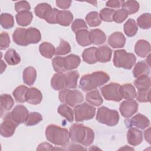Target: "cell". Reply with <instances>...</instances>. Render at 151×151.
Instances as JSON below:
<instances>
[{"label": "cell", "mask_w": 151, "mask_h": 151, "mask_svg": "<svg viewBox=\"0 0 151 151\" xmlns=\"http://www.w3.org/2000/svg\"><path fill=\"white\" fill-rule=\"evenodd\" d=\"M69 134L72 142L84 146L91 145L94 139L93 130L83 124H73L70 127Z\"/></svg>", "instance_id": "cell-1"}, {"label": "cell", "mask_w": 151, "mask_h": 151, "mask_svg": "<svg viewBox=\"0 0 151 151\" xmlns=\"http://www.w3.org/2000/svg\"><path fill=\"white\" fill-rule=\"evenodd\" d=\"M110 80L108 74L103 71H96L83 75L80 80V88L85 92L95 90L107 83Z\"/></svg>", "instance_id": "cell-2"}, {"label": "cell", "mask_w": 151, "mask_h": 151, "mask_svg": "<svg viewBox=\"0 0 151 151\" xmlns=\"http://www.w3.org/2000/svg\"><path fill=\"white\" fill-rule=\"evenodd\" d=\"M46 139L52 144L65 146L69 143L70 134L67 129L55 124L48 125L45 129Z\"/></svg>", "instance_id": "cell-3"}, {"label": "cell", "mask_w": 151, "mask_h": 151, "mask_svg": "<svg viewBox=\"0 0 151 151\" xmlns=\"http://www.w3.org/2000/svg\"><path fill=\"white\" fill-rule=\"evenodd\" d=\"M136 57L125 50H117L114 52L113 64L116 67L130 70L136 63Z\"/></svg>", "instance_id": "cell-4"}, {"label": "cell", "mask_w": 151, "mask_h": 151, "mask_svg": "<svg viewBox=\"0 0 151 151\" xmlns=\"http://www.w3.org/2000/svg\"><path fill=\"white\" fill-rule=\"evenodd\" d=\"M96 120L101 124L114 126L119 121V114L116 110H111L105 106H102L97 110Z\"/></svg>", "instance_id": "cell-5"}, {"label": "cell", "mask_w": 151, "mask_h": 151, "mask_svg": "<svg viewBox=\"0 0 151 151\" xmlns=\"http://www.w3.org/2000/svg\"><path fill=\"white\" fill-rule=\"evenodd\" d=\"M59 100L71 107H74L81 103L84 100L83 93L78 90L63 89L58 94Z\"/></svg>", "instance_id": "cell-6"}, {"label": "cell", "mask_w": 151, "mask_h": 151, "mask_svg": "<svg viewBox=\"0 0 151 151\" xmlns=\"http://www.w3.org/2000/svg\"><path fill=\"white\" fill-rule=\"evenodd\" d=\"M74 113L76 122H81L92 119L96 113V108L87 103H83L74 106Z\"/></svg>", "instance_id": "cell-7"}, {"label": "cell", "mask_w": 151, "mask_h": 151, "mask_svg": "<svg viewBox=\"0 0 151 151\" xmlns=\"http://www.w3.org/2000/svg\"><path fill=\"white\" fill-rule=\"evenodd\" d=\"M120 84L116 83H110L100 88L101 94L106 100L120 101L122 97L120 92Z\"/></svg>", "instance_id": "cell-8"}, {"label": "cell", "mask_w": 151, "mask_h": 151, "mask_svg": "<svg viewBox=\"0 0 151 151\" xmlns=\"http://www.w3.org/2000/svg\"><path fill=\"white\" fill-rule=\"evenodd\" d=\"M18 124L12 119L10 112L7 113L0 126L1 135L4 137H11L15 133V129Z\"/></svg>", "instance_id": "cell-9"}, {"label": "cell", "mask_w": 151, "mask_h": 151, "mask_svg": "<svg viewBox=\"0 0 151 151\" xmlns=\"http://www.w3.org/2000/svg\"><path fill=\"white\" fill-rule=\"evenodd\" d=\"M125 124L128 128L136 127L141 129H145L150 126V121L146 116L138 113L131 119L127 118L125 120Z\"/></svg>", "instance_id": "cell-10"}, {"label": "cell", "mask_w": 151, "mask_h": 151, "mask_svg": "<svg viewBox=\"0 0 151 151\" xmlns=\"http://www.w3.org/2000/svg\"><path fill=\"white\" fill-rule=\"evenodd\" d=\"M138 106V103L134 100H126L120 103L119 110L123 117L129 118L137 111Z\"/></svg>", "instance_id": "cell-11"}, {"label": "cell", "mask_w": 151, "mask_h": 151, "mask_svg": "<svg viewBox=\"0 0 151 151\" xmlns=\"http://www.w3.org/2000/svg\"><path fill=\"white\" fill-rule=\"evenodd\" d=\"M10 114L14 121L19 125V124L25 123L28 117L29 112L23 105H17L10 112Z\"/></svg>", "instance_id": "cell-12"}, {"label": "cell", "mask_w": 151, "mask_h": 151, "mask_svg": "<svg viewBox=\"0 0 151 151\" xmlns=\"http://www.w3.org/2000/svg\"><path fill=\"white\" fill-rule=\"evenodd\" d=\"M127 140L128 143L133 146L140 145L143 141L142 131L133 127H130L127 133Z\"/></svg>", "instance_id": "cell-13"}, {"label": "cell", "mask_w": 151, "mask_h": 151, "mask_svg": "<svg viewBox=\"0 0 151 151\" xmlns=\"http://www.w3.org/2000/svg\"><path fill=\"white\" fill-rule=\"evenodd\" d=\"M42 99V94L41 92L35 87L28 88L25 95V101L27 103L37 105L40 104Z\"/></svg>", "instance_id": "cell-14"}, {"label": "cell", "mask_w": 151, "mask_h": 151, "mask_svg": "<svg viewBox=\"0 0 151 151\" xmlns=\"http://www.w3.org/2000/svg\"><path fill=\"white\" fill-rule=\"evenodd\" d=\"M126 38L121 32H114L108 38V44L113 48H120L124 46Z\"/></svg>", "instance_id": "cell-15"}, {"label": "cell", "mask_w": 151, "mask_h": 151, "mask_svg": "<svg viewBox=\"0 0 151 151\" xmlns=\"http://www.w3.org/2000/svg\"><path fill=\"white\" fill-rule=\"evenodd\" d=\"M135 53L140 57H146L150 54V43L145 40H138L134 46Z\"/></svg>", "instance_id": "cell-16"}, {"label": "cell", "mask_w": 151, "mask_h": 151, "mask_svg": "<svg viewBox=\"0 0 151 151\" xmlns=\"http://www.w3.org/2000/svg\"><path fill=\"white\" fill-rule=\"evenodd\" d=\"M112 50L107 45H103L97 48L96 56L97 61L100 63H107L110 61Z\"/></svg>", "instance_id": "cell-17"}, {"label": "cell", "mask_w": 151, "mask_h": 151, "mask_svg": "<svg viewBox=\"0 0 151 151\" xmlns=\"http://www.w3.org/2000/svg\"><path fill=\"white\" fill-rule=\"evenodd\" d=\"M150 65L145 61H140L137 63L133 70V74L135 78H139L150 74Z\"/></svg>", "instance_id": "cell-18"}, {"label": "cell", "mask_w": 151, "mask_h": 151, "mask_svg": "<svg viewBox=\"0 0 151 151\" xmlns=\"http://www.w3.org/2000/svg\"><path fill=\"white\" fill-rule=\"evenodd\" d=\"M73 20L72 13L67 10H58L56 15V22L63 26H68Z\"/></svg>", "instance_id": "cell-19"}, {"label": "cell", "mask_w": 151, "mask_h": 151, "mask_svg": "<svg viewBox=\"0 0 151 151\" xmlns=\"http://www.w3.org/2000/svg\"><path fill=\"white\" fill-rule=\"evenodd\" d=\"M51 86L55 90H61L65 87V76L63 73L54 74L51 80Z\"/></svg>", "instance_id": "cell-20"}, {"label": "cell", "mask_w": 151, "mask_h": 151, "mask_svg": "<svg viewBox=\"0 0 151 151\" xmlns=\"http://www.w3.org/2000/svg\"><path fill=\"white\" fill-rule=\"evenodd\" d=\"M89 38L91 43L94 45L102 44L106 40V34L99 29H91L89 33Z\"/></svg>", "instance_id": "cell-21"}, {"label": "cell", "mask_w": 151, "mask_h": 151, "mask_svg": "<svg viewBox=\"0 0 151 151\" xmlns=\"http://www.w3.org/2000/svg\"><path fill=\"white\" fill-rule=\"evenodd\" d=\"M37 71L32 67L25 68L22 73V78L24 83L29 86L33 85L36 80Z\"/></svg>", "instance_id": "cell-22"}, {"label": "cell", "mask_w": 151, "mask_h": 151, "mask_svg": "<svg viewBox=\"0 0 151 151\" xmlns=\"http://www.w3.org/2000/svg\"><path fill=\"white\" fill-rule=\"evenodd\" d=\"M65 70H72L78 67L81 63L79 56L75 54H70L64 57Z\"/></svg>", "instance_id": "cell-23"}, {"label": "cell", "mask_w": 151, "mask_h": 151, "mask_svg": "<svg viewBox=\"0 0 151 151\" xmlns=\"http://www.w3.org/2000/svg\"><path fill=\"white\" fill-rule=\"evenodd\" d=\"M122 97L126 100H133L136 94V91L134 86L130 83L124 84L120 87Z\"/></svg>", "instance_id": "cell-24"}, {"label": "cell", "mask_w": 151, "mask_h": 151, "mask_svg": "<svg viewBox=\"0 0 151 151\" xmlns=\"http://www.w3.org/2000/svg\"><path fill=\"white\" fill-rule=\"evenodd\" d=\"M15 18L19 25L26 27L31 22L33 18V15L32 13L29 11H24L18 12L15 16Z\"/></svg>", "instance_id": "cell-25"}, {"label": "cell", "mask_w": 151, "mask_h": 151, "mask_svg": "<svg viewBox=\"0 0 151 151\" xmlns=\"http://www.w3.org/2000/svg\"><path fill=\"white\" fill-rule=\"evenodd\" d=\"M25 38L28 44L38 43L41 38L40 31L34 27H29L27 29Z\"/></svg>", "instance_id": "cell-26"}, {"label": "cell", "mask_w": 151, "mask_h": 151, "mask_svg": "<svg viewBox=\"0 0 151 151\" xmlns=\"http://www.w3.org/2000/svg\"><path fill=\"white\" fill-rule=\"evenodd\" d=\"M27 29L23 28H17L12 34V38L14 41L19 45L27 46L28 43L26 40L25 34Z\"/></svg>", "instance_id": "cell-27"}, {"label": "cell", "mask_w": 151, "mask_h": 151, "mask_svg": "<svg viewBox=\"0 0 151 151\" xmlns=\"http://www.w3.org/2000/svg\"><path fill=\"white\" fill-rule=\"evenodd\" d=\"M86 99L88 103L94 106H99L103 101L99 91L96 89L87 93Z\"/></svg>", "instance_id": "cell-28"}, {"label": "cell", "mask_w": 151, "mask_h": 151, "mask_svg": "<svg viewBox=\"0 0 151 151\" xmlns=\"http://www.w3.org/2000/svg\"><path fill=\"white\" fill-rule=\"evenodd\" d=\"M39 50L41 55L47 58H51L55 52L54 46L48 42L41 43L39 46Z\"/></svg>", "instance_id": "cell-29"}, {"label": "cell", "mask_w": 151, "mask_h": 151, "mask_svg": "<svg viewBox=\"0 0 151 151\" xmlns=\"http://www.w3.org/2000/svg\"><path fill=\"white\" fill-rule=\"evenodd\" d=\"M65 76V87L67 88H76L77 85V80L79 73L77 71H68Z\"/></svg>", "instance_id": "cell-30"}, {"label": "cell", "mask_w": 151, "mask_h": 151, "mask_svg": "<svg viewBox=\"0 0 151 151\" xmlns=\"http://www.w3.org/2000/svg\"><path fill=\"white\" fill-rule=\"evenodd\" d=\"M97 48L95 47H91L85 49L82 54V57L83 61L88 64H93L97 62L96 52Z\"/></svg>", "instance_id": "cell-31"}, {"label": "cell", "mask_w": 151, "mask_h": 151, "mask_svg": "<svg viewBox=\"0 0 151 151\" xmlns=\"http://www.w3.org/2000/svg\"><path fill=\"white\" fill-rule=\"evenodd\" d=\"M14 101L12 97L8 94L1 95V116L5 111L10 110L13 107Z\"/></svg>", "instance_id": "cell-32"}, {"label": "cell", "mask_w": 151, "mask_h": 151, "mask_svg": "<svg viewBox=\"0 0 151 151\" xmlns=\"http://www.w3.org/2000/svg\"><path fill=\"white\" fill-rule=\"evenodd\" d=\"M89 33L90 32L87 29H81L76 33V40L80 45L86 47L91 44L89 38Z\"/></svg>", "instance_id": "cell-33"}, {"label": "cell", "mask_w": 151, "mask_h": 151, "mask_svg": "<svg viewBox=\"0 0 151 151\" xmlns=\"http://www.w3.org/2000/svg\"><path fill=\"white\" fill-rule=\"evenodd\" d=\"M5 60L11 65H15L19 64L21 61V58L16 51L12 48L9 49L4 55Z\"/></svg>", "instance_id": "cell-34"}, {"label": "cell", "mask_w": 151, "mask_h": 151, "mask_svg": "<svg viewBox=\"0 0 151 151\" xmlns=\"http://www.w3.org/2000/svg\"><path fill=\"white\" fill-rule=\"evenodd\" d=\"M58 113L63 117H65L69 122L72 123L74 120L73 110L67 104H62L58 107Z\"/></svg>", "instance_id": "cell-35"}, {"label": "cell", "mask_w": 151, "mask_h": 151, "mask_svg": "<svg viewBox=\"0 0 151 151\" xmlns=\"http://www.w3.org/2000/svg\"><path fill=\"white\" fill-rule=\"evenodd\" d=\"M138 31V27L136 21L130 18L124 24V32L127 37H133L136 35Z\"/></svg>", "instance_id": "cell-36"}, {"label": "cell", "mask_w": 151, "mask_h": 151, "mask_svg": "<svg viewBox=\"0 0 151 151\" xmlns=\"http://www.w3.org/2000/svg\"><path fill=\"white\" fill-rule=\"evenodd\" d=\"M28 88L27 86L21 85L17 87L12 93L15 101L17 103H23L25 101V95Z\"/></svg>", "instance_id": "cell-37"}, {"label": "cell", "mask_w": 151, "mask_h": 151, "mask_svg": "<svg viewBox=\"0 0 151 151\" xmlns=\"http://www.w3.org/2000/svg\"><path fill=\"white\" fill-rule=\"evenodd\" d=\"M87 24L90 27H95L100 25L101 20L99 12L97 11H91L89 12L86 17Z\"/></svg>", "instance_id": "cell-38"}, {"label": "cell", "mask_w": 151, "mask_h": 151, "mask_svg": "<svg viewBox=\"0 0 151 151\" xmlns=\"http://www.w3.org/2000/svg\"><path fill=\"white\" fill-rule=\"evenodd\" d=\"M134 85L137 90L150 88V77L149 76H144L137 78L134 81Z\"/></svg>", "instance_id": "cell-39"}, {"label": "cell", "mask_w": 151, "mask_h": 151, "mask_svg": "<svg viewBox=\"0 0 151 151\" xmlns=\"http://www.w3.org/2000/svg\"><path fill=\"white\" fill-rule=\"evenodd\" d=\"M0 24L5 29L12 28L14 25L13 16L8 13H2L0 16Z\"/></svg>", "instance_id": "cell-40"}, {"label": "cell", "mask_w": 151, "mask_h": 151, "mask_svg": "<svg viewBox=\"0 0 151 151\" xmlns=\"http://www.w3.org/2000/svg\"><path fill=\"white\" fill-rule=\"evenodd\" d=\"M139 27L143 29H149L151 27V15L149 13H144L137 19Z\"/></svg>", "instance_id": "cell-41"}, {"label": "cell", "mask_w": 151, "mask_h": 151, "mask_svg": "<svg viewBox=\"0 0 151 151\" xmlns=\"http://www.w3.org/2000/svg\"><path fill=\"white\" fill-rule=\"evenodd\" d=\"M122 7L123 9H125L129 14H133L139 11L140 6L137 1L130 0L124 1Z\"/></svg>", "instance_id": "cell-42"}, {"label": "cell", "mask_w": 151, "mask_h": 151, "mask_svg": "<svg viewBox=\"0 0 151 151\" xmlns=\"http://www.w3.org/2000/svg\"><path fill=\"white\" fill-rule=\"evenodd\" d=\"M42 120V116L38 112H31L29 113L28 117L25 123L27 126H34L39 123Z\"/></svg>", "instance_id": "cell-43"}, {"label": "cell", "mask_w": 151, "mask_h": 151, "mask_svg": "<svg viewBox=\"0 0 151 151\" xmlns=\"http://www.w3.org/2000/svg\"><path fill=\"white\" fill-rule=\"evenodd\" d=\"M71 51V47L69 43L64 40H60L59 46L56 48L55 54L56 55H63L68 54Z\"/></svg>", "instance_id": "cell-44"}, {"label": "cell", "mask_w": 151, "mask_h": 151, "mask_svg": "<svg viewBox=\"0 0 151 151\" xmlns=\"http://www.w3.org/2000/svg\"><path fill=\"white\" fill-rule=\"evenodd\" d=\"M51 8V5L47 3H41L37 5L34 8V12L38 17L43 19L46 12L50 9Z\"/></svg>", "instance_id": "cell-45"}, {"label": "cell", "mask_w": 151, "mask_h": 151, "mask_svg": "<svg viewBox=\"0 0 151 151\" xmlns=\"http://www.w3.org/2000/svg\"><path fill=\"white\" fill-rule=\"evenodd\" d=\"M128 15L129 14L127 13V12L125 9L122 8L114 11L112 17V19L115 22L120 24L124 21L125 19L127 18Z\"/></svg>", "instance_id": "cell-46"}, {"label": "cell", "mask_w": 151, "mask_h": 151, "mask_svg": "<svg viewBox=\"0 0 151 151\" xmlns=\"http://www.w3.org/2000/svg\"><path fill=\"white\" fill-rule=\"evenodd\" d=\"M52 65L54 70L57 73H63L65 71L64 57H55L52 60Z\"/></svg>", "instance_id": "cell-47"}, {"label": "cell", "mask_w": 151, "mask_h": 151, "mask_svg": "<svg viewBox=\"0 0 151 151\" xmlns=\"http://www.w3.org/2000/svg\"><path fill=\"white\" fill-rule=\"evenodd\" d=\"M150 90H138L136 94V98L137 100L140 103H146L150 101Z\"/></svg>", "instance_id": "cell-48"}, {"label": "cell", "mask_w": 151, "mask_h": 151, "mask_svg": "<svg viewBox=\"0 0 151 151\" xmlns=\"http://www.w3.org/2000/svg\"><path fill=\"white\" fill-rule=\"evenodd\" d=\"M114 11V9L108 8L102 9L99 14L101 20L105 22H112V17Z\"/></svg>", "instance_id": "cell-49"}, {"label": "cell", "mask_w": 151, "mask_h": 151, "mask_svg": "<svg viewBox=\"0 0 151 151\" xmlns=\"http://www.w3.org/2000/svg\"><path fill=\"white\" fill-rule=\"evenodd\" d=\"M58 10V9L55 8H51L46 12L43 19H45V21L49 24H57L56 15H57Z\"/></svg>", "instance_id": "cell-50"}, {"label": "cell", "mask_w": 151, "mask_h": 151, "mask_svg": "<svg viewBox=\"0 0 151 151\" xmlns=\"http://www.w3.org/2000/svg\"><path fill=\"white\" fill-rule=\"evenodd\" d=\"M87 28L88 27L83 19H76L71 25V29L75 33L81 29H87Z\"/></svg>", "instance_id": "cell-51"}, {"label": "cell", "mask_w": 151, "mask_h": 151, "mask_svg": "<svg viewBox=\"0 0 151 151\" xmlns=\"http://www.w3.org/2000/svg\"><path fill=\"white\" fill-rule=\"evenodd\" d=\"M10 44V38L7 32H2L0 35V49L4 50L6 49Z\"/></svg>", "instance_id": "cell-52"}, {"label": "cell", "mask_w": 151, "mask_h": 151, "mask_svg": "<svg viewBox=\"0 0 151 151\" xmlns=\"http://www.w3.org/2000/svg\"><path fill=\"white\" fill-rule=\"evenodd\" d=\"M31 6L27 1H21L15 4V9L17 12L24 11H29Z\"/></svg>", "instance_id": "cell-53"}, {"label": "cell", "mask_w": 151, "mask_h": 151, "mask_svg": "<svg viewBox=\"0 0 151 151\" xmlns=\"http://www.w3.org/2000/svg\"><path fill=\"white\" fill-rule=\"evenodd\" d=\"M55 2L60 8L65 9L70 8L72 1L70 0H57Z\"/></svg>", "instance_id": "cell-54"}, {"label": "cell", "mask_w": 151, "mask_h": 151, "mask_svg": "<svg viewBox=\"0 0 151 151\" xmlns=\"http://www.w3.org/2000/svg\"><path fill=\"white\" fill-rule=\"evenodd\" d=\"M124 1H119V0H112V1H109L106 2V5L108 7L111 8H118L120 7L122 4H123Z\"/></svg>", "instance_id": "cell-55"}, {"label": "cell", "mask_w": 151, "mask_h": 151, "mask_svg": "<svg viewBox=\"0 0 151 151\" xmlns=\"http://www.w3.org/2000/svg\"><path fill=\"white\" fill-rule=\"evenodd\" d=\"M37 150H55V148H54L53 146L50 143L44 142L38 145Z\"/></svg>", "instance_id": "cell-56"}, {"label": "cell", "mask_w": 151, "mask_h": 151, "mask_svg": "<svg viewBox=\"0 0 151 151\" xmlns=\"http://www.w3.org/2000/svg\"><path fill=\"white\" fill-rule=\"evenodd\" d=\"M68 150H87L85 147L77 144H71L68 146Z\"/></svg>", "instance_id": "cell-57"}, {"label": "cell", "mask_w": 151, "mask_h": 151, "mask_svg": "<svg viewBox=\"0 0 151 151\" xmlns=\"http://www.w3.org/2000/svg\"><path fill=\"white\" fill-rule=\"evenodd\" d=\"M145 138L146 140L150 144V128L149 127L144 132Z\"/></svg>", "instance_id": "cell-58"}, {"label": "cell", "mask_w": 151, "mask_h": 151, "mask_svg": "<svg viewBox=\"0 0 151 151\" xmlns=\"http://www.w3.org/2000/svg\"><path fill=\"white\" fill-rule=\"evenodd\" d=\"M1 65H2V66H1V73H2L3 71H4V70L6 68V64L4 63V61H3L2 60L1 61Z\"/></svg>", "instance_id": "cell-59"}, {"label": "cell", "mask_w": 151, "mask_h": 151, "mask_svg": "<svg viewBox=\"0 0 151 151\" xmlns=\"http://www.w3.org/2000/svg\"><path fill=\"white\" fill-rule=\"evenodd\" d=\"M119 150H134V149H133L132 147H130L128 146H127H127H124V147H122Z\"/></svg>", "instance_id": "cell-60"}]
</instances>
